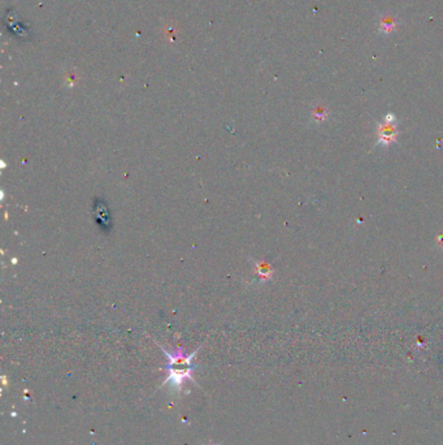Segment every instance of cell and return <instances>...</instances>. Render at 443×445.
<instances>
[{
    "label": "cell",
    "instance_id": "obj_1",
    "mask_svg": "<svg viewBox=\"0 0 443 445\" xmlns=\"http://www.w3.org/2000/svg\"><path fill=\"white\" fill-rule=\"evenodd\" d=\"M164 355L167 357L168 363L165 366V371L168 376L165 377L163 385H169L170 389L176 393H181L183 383L190 380L195 383L193 372L197 370V365L194 363V357L199 351V348L191 354H186L182 348H176L173 351H168L167 349L160 346Z\"/></svg>",
    "mask_w": 443,
    "mask_h": 445
},
{
    "label": "cell",
    "instance_id": "obj_2",
    "mask_svg": "<svg viewBox=\"0 0 443 445\" xmlns=\"http://www.w3.org/2000/svg\"><path fill=\"white\" fill-rule=\"evenodd\" d=\"M396 121L393 115H388L385 118V123H382L377 130V136H378V143L379 144H389L391 142L395 141L396 136H398V130H396Z\"/></svg>",
    "mask_w": 443,
    "mask_h": 445
},
{
    "label": "cell",
    "instance_id": "obj_3",
    "mask_svg": "<svg viewBox=\"0 0 443 445\" xmlns=\"http://www.w3.org/2000/svg\"><path fill=\"white\" fill-rule=\"evenodd\" d=\"M396 26V22L394 20H391V18H388V20H384V22H382L381 27L382 29H385V32H391V30L394 29V27Z\"/></svg>",
    "mask_w": 443,
    "mask_h": 445
},
{
    "label": "cell",
    "instance_id": "obj_4",
    "mask_svg": "<svg viewBox=\"0 0 443 445\" xmlns=\"http://www.w3.org/2000/svg\"><path fill=\"white\" fill-rule=\"evenodd\" d=\"M208 445H218V444H208Z\"/></svg>",
    "mask_w": 443,
    "mask_h": 445
}]
</instances>
